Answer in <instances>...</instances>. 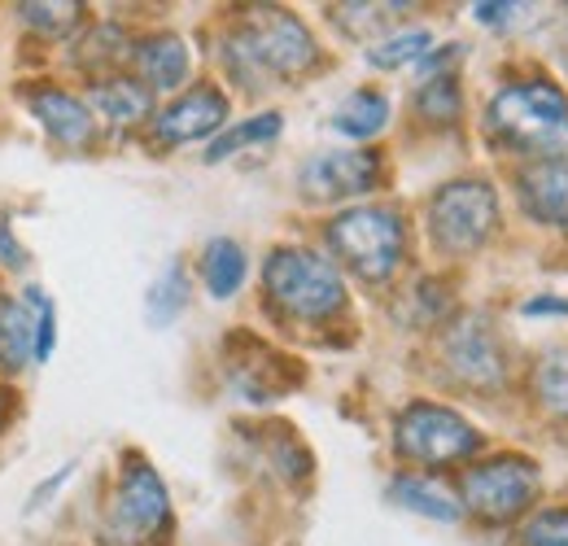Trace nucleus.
<instances>
[{"label":"nucleus","mask_w":568,"mask_h":546,"mask_svg":"<svg viewBox=\"0 0 568 546\" xmlns=\"http://www.w3.org/2000/svg\"><path fill=\"white\" fill-rule=\"evenodd\" d=\"M538 468L525 455H503L468 468L464 477V503L486 520H511L538 498Z\"/></svg>","instance_id":"nucleus-7"},{"label":"nucleus","mask_w":568,"mask_h":546,"mask_svg":"<svg viewBox=\"0 0 568 546\" xmlns=\"http://www.w3.org/2000/svg\"><path fill=\"white\" fill-rule=\"evenodd\" d=\"M31 110H36V119L44 123V132L58 140V144H88L92 140V110L71 97V92H40L36 101H31Z\"/></svg>","instance_id":"nucleus-14"},{"label":"nucleus","mask_w":568,"mask_h":546,"mask_svg":"<svg viewBox=\"0 0 568 546\" xmlns=\"http://www.w3.org/2000/svg\"><path fill=\"white\" fill-rule=\"evenodd\" d=\"M486 132L516 153L568 158V97L547 79L507 83L486 110Z\"/></svg>","instance_id":"nucleus-1"},{"label":"nucleus","mask_w":568,"mask_h":546,"mask_svg":"<svg viewBox=\"0 0 568 546\" xmlns=\"http://www.w3.org/2000/svg\"><path fill=\"white\" fill-rule=\"evenodd\" d=\"M263 280H267V297L293 320H328L346 306V284L337 267L311 250H293V245L276 250L263 267Z\"/></svg>","instance_id":"nucleus-3"},{"label":"nucleus","mask_w":568,"mask_h":546,"mask_svg":"<svg viewBox=\"0 0 568 546\" xmlns=\"http://www.w3.org/2000/svg\"><path fill=\"white\" fill-rule=\"evenodd\" d=\"M516 184H520V205L529 210V219L568 228V158L529 162L516 175Z\"/></svg>","instance_id":"nucleus-12"},{"label":"nucleus","mask_w":568,"mask_h":546,"mask_svg":"<svg viewBox=\"0 0 568 546\" xmlns=\"http://www.w3.org/2000/svg\"><path fill=\"white\" fill-rule=\"evenodd\" d=\"M0 259L9 263V267H22L27 259H22V250H18V241L9 245V228H0Z\"/></svg>","instance_id":"nucleus-30"},{"label":"nucleus","mask_w":568,"mask_h":546,"mask_svg":"<svg viewBox=\"0 0 568 546\" xmlns=\"http://www.w3.org/2000/svg\"><path fill=\"white\" fill-rule=\"evenodd\" d=\"M27 302H31V315H36V358L44 363L53 354V342H58V311L40 289H27Z\"/></svg>","instance_id":"nucleus-26"},{"label":"nucleus","mask_w":568,"mask_h":546,"mask_svg":"<svg viewBox=\"0 0 568 546\" xmlns=\"http://www.w3.org/2000/svg\"><path fill=\"white\" fill-rule=\"evenodd\" d=\"M333 254L367 284L389 280L403 263V219L385 205H355L328 223Z\"/></svg>","instance_id":"nucleus-4"},{"label":"nucleus","mask_w":568,"mask_h":546,"mask_svg":"<svg viewBox=\"0 0 568 546\" xmlns=\"http://www.w3.org/2000/svg\"><path fill=\"white\" fill-rule=\"evenodd\" d=\"M385 123H389V101L385 92H372V88L351 92L333 114V128L351 140H372Z\"/></svg>","instance_id":"nucleus-15"},{"label":"nucleus","mask_w":568,"mask_h":546,"mask_svg":"<svg viewBox=\"0 0 568 546\" xmlns=\"http://www.w3.org/2000/svg\"><path fill=\"white\" fill-rule=\"evenodd\" d=\"M27 358H36V315L22 302L0 297V367H22Z\"/></svg>","instance_id":"nucleus-16"},{"label":"nucleus","mask_w":568,"mask_h":546,"mask_svg":"<svg viewBox=\"0 0 568 546\" xmlns=\"http://www.w3.org/2000/svg\"><path fill=\"white\" fill-rule=\"evenodd\" d=\"M428 49H433V36L428 31H398V36H385L381 44H372L367 49V62L381 70H398L407 67V62H416V58H425Z\"/></svg>","instance_id":"nucleus-22"},{"label":"nucleus","mask_w":568,"mask_h":546,"mask_svg":"<svg viewBox=\"0 0 568 546\" xmlns=\"http://www.w3.org/2000/svg\"><path fill=\"white\" fill-rule=\"evenodd\" d=\"M511 9H516V4H477L473 13H477V22H507Z\"/></svg>","instance_id":"nucleus-28"},{"label":"nucleus","mask_w":568,"mask_h":546,"mask_svg":"<svg viewBox=\"0 0 568 546\" xmlns=\"http://www.w3.org/2000/svg\"><path fill=\"white\" fill-rule=\"evenodd\" d=\"M498 228V198L486 180H455L428 202V236L442 254H477Z\"/></svg>","instance_id":"nucleus-5"},{"label":"nucleus","mask_w":568,"mask_h":546,"mask_svg":"<svg viewBox=\"0 0 568 546\" xmlns=\"http://www.w3.org/2000/svg\"><path fill=\"white\" fill-rule=\"evenodd\" d=\"M459 83H455V74H433L425 79V88H420V97H416V110L425 114V119H437V123H455L459 119Z\"/></svg>","instance_id":"nucleus-24"},{"label":"nucleus","mask_w":568,"mask_h":546,"mask_svg":"<svg viewBox=\"0 0 568 546\" xmlns=\"http://www.w3.org/2000/svg\"><path fill=\"white\" fill-rule=\"evenodd\" d=\"M276 136H281V114H258V119H245V123H236L232 132H223V136L214 140L211 149H206V162H223V158L241 153L245 144H263V140H276Z\"/></svg>","instance_id":"nucleus-21"},{"label":"nucleus","mask_w":568,"mask_h":546,"mask_svg":"<svg viewBox=\"0 0 568 546\" xmlns=\"http://www.w3.org/2000/svg\"><path fill=\"white\" fill-rule=\"evenodd\" d=\"M394 498H398L403 507H412V512L428 516V520H455V516H459V503H455V498H450L442 485L420 481V477L394 481Z\"/></svg>","instance_id":"nucleus-19"},{"label":"nucleus","mask_w":568,"mask_h":546,"mask_svg":"<svg viewBox=\"0 0 568 546\" xmlns=\"http://www.w3.org/2000/svg\"><path fill=\"white\" fill-rule=\"evenodd\" d=\"M315 58H320V49H315L311 31L284 9H267L250 22H241L236 36L227 40V67L245 83L293 79V74L315 67Z\"/></svg>","instance_id":"nucleus-2"},{"label":"nucleus","mask_w":568,"mask_h":546,"mask_svg":"<svg viewBox=\"0 0 568 546\" xmlns=\"http://www.w3.org/2000/svg\"><path fill=\"white\" fill-rule=\"evenodd\" d=\"M171 525V498H166V485L162 477L132 459L123 468L119 481V494H114V529H123V538H136V543H153L162 538Z\"/></svg>","instance_id":"nucleus-8"},{"label":"nucleus","mask_w":568,"mask_h":546,"mask_svg":"<svg viewBox=\"0 0 568 546\" xmlns=\"http://www.w3.org/2000/svg\"><path fill=\"white\" fill-rule=\"evenodd\" d=\"M184 302H189V280H184V267L180 263H171L162 280L149 289V320L153 324H171L180 311H184Z\"/></svg>","instance_id":"nucleus-23"},{"label":"nucleus","mask_w":568,"mask_h":546,"mask_svg":"<svg viewBox=\"0 0 568 546\" xmlns=\"http://www.w3.org/2000/svg\"><path fill=\"white\" fill-rule=\"evenodd\" d=\"M529 315H542V311H556V315H568V302L565 297H534L529 306H525Z\"/></svg>","instance_id":"nucleus-29"},{"label":"nucleus","mask_w":568,"mask_h":546,"mask_svg":"<svg viewBox=\"0 0 568 546\" xmlns=\"http://www.w3.org/2000/svg\"><path fill=\"white\" fill-rule=\"evenodd\" d=\"M202 280L214 297H232L245 284V250L236 241H211L202 254Z\"/></svg>","instance_id":"nucleus-18"},{"label":"nucleus","mask_w":568,"mask_h":546,"mask_svg":"<svg viewBox=\"0 0 568 546\" xmlns=\"http://www.w3.org/2000/svg\"><path fill=\"white\" fill-rule=\"evenodd\" d=\"M534 394L551 415H568V350H551L534 367Z\"/></svg>","instance_id":"nucleus-20"},{"label":"nucleus","mask_w":568,"mask_h":546,"mask_svg":"<svg viewBox=\"0 0 568 546\" xmlns=\"http://www.w3.org/2000/svg\"><path fill=\"white\" fill-rule=\"evenodd\" d=\"M394 446L412 464L442 468V464L468 459L481 446V437H477V428L459 411L437 407V403H412L398 415V424H394Z\"/></svg>","instance_id":"nucleus-6"},{"label":"nucleus","mask_w":568,"mask_h":546,"mask_svg":"<svg viewBox=\"0 0 568 546\" xmlns=\"http://www.w3.org/2000/svg\"><path fill=\"white\" fill-rule=\"evenodd\" d=\"M381 180V158L372 149H333V153H315L302 166V193L311 202H342L358 198L367 189H376Z\"/></svg>","instance_id":"nucleus-9"},{"label":"nucleus","mask_w":568,"mask_h":546,"mask_svg":"<svg viewBox=\"0 0 568 546\" xmlns=\"http://www.w3.org/2000/svg\"><path fill=\"white\" fill-rule=\"evenodd\" d=\"M520 546H568V507H547V512H538V516L520 529Z\"/></svg>","instance_id":"nucleus-25"},{"label":"nucleus","mask_w":568,"mask_h":546,"mask_svg":"<svg viewBox=\"0 0 568 546\" xmlns=\"http://www.w3.org/2000/svg\"><path fill=\"white\" fill-rule=\"evenodd\" d=\"M446 363L468 385H498L503 381V345H498L495 328L486 320H464L446 342Z\"/></svg>","instance_id":"nucleus-11"},{"label":"nucleus","mask_w":568,"mask_h":546,"mask_svg":"<svg viewBox=\"0 0 568 546\" xmlns=\"http://www.w3.org/2000/svg\"><path fill=\"white\" fill-rule=\"evenodd\" d=\"M149 88L136 83V79H105L92 88V105L97 114H105L110 123H136L149 114Z\"/></svg>","instance_id":"nucleus-17"},{"label":"nucleus","mask_w":568,"mask_h":546,"mask_svg":"<svg viewBox=\"0 0 568 546\" xmlns=\"http://www.w3.org/2000/svg\"><path fill=\"white\" fill-rule=\"evenodd\" d=\"M136 70H141L149 92H171L189 79V49L180 36H149L136 49Z\"/></svg>","instance_id":"nucleus-13"},{"label":"nucleus","mask_w":568,"mask_h":546,"mask_svg":"<svg viewBox=\"0 0 568 546\" xmlns=\"http://www.w3.org/2000/svg\"><path fill=\"white\" fill-rule=\"evenodd\" d=\"M223 119H227V97L219 88H189L153 119V136L162 144H189L223 128Z\"/></svg>","instance_id":"nucleus-10"},{"label":"nucleus","mask_w":568,"mask_h":546,"mask_svg":"<svg viewBox=\"0 0 568 546\" xmlns=\"http://www.w3.org/2000/svg\"><path fill=\"white\" fill-rule=\"evenodd\" d=\"M0 411H4V403H0Z\"/></svg>","instance_id":"nucleus-31"},{"label":"nucleus","mask_w":568,"mask_h":546,"mask_svg":"<svg viewBox=\"0 0 568 546\" xmlns=\"http://www.w3.org/2000/svg\"><path fill=\"white\" fill-rule=\"evenodd\" d=\"M18 13H22L31 27L53 31V36L71 31L74 22H79V4H18Z\"/></svg>","instance_id":"nucleus-27"}]
</instances>
